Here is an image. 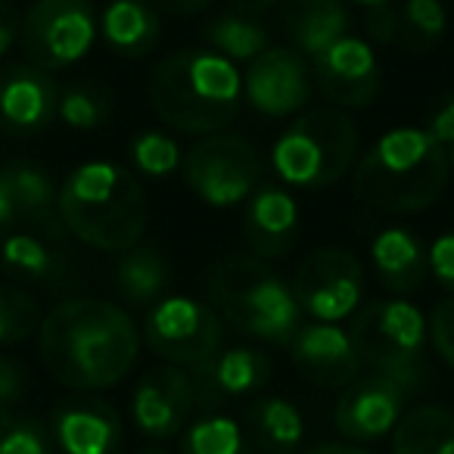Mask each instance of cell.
<instances>
[{
  "instance_id": "1",
  "label": "cell",
  "mask_w": 454,
  "mask_h": 454,
  "mask_svg": "<svg viewBox=\"0 0 454 454\" xmlns=\"http://www.w3.org/2000/svg\"><path fill=\"white\" fill-rule=\"evenodd\" d=\"M140 352L134 317L106 299L59 302L38 327V355L57 383L78 392L113 389Z\"/></svg>"
},
{
  "instance_id": "2",
  "label": "cell",
  "mask_w": 454,
  "mask_h": 454,
  "mask_svg": "<svg viewBox=\"0 0 454 454\" xmlns=\"http://www.w3.org/2000/svg\"><path fill=\"white\" fill-rule=\"evenodd\" d=\"M150 103L181 134L224 131L240 115L243 72L212 47L168 53L150 75Z\"/></svg>"
},
{
  "instance_id": "3",
  "label": "cell",
  "mask_w": 454,
  "mask_h": 454,
  "mask_svg": "<svg viewBox=\"0 0 454 454\" xmlns=\"http://www.w3.org/2000/svg\"><path fill=\"white\" fill-rule=\"evenodd\" d=\"M448 150L427 128L402 125L386 131L367 156L355 162L352 187L364 206L386 215L429 208L448 187Z\"/></svg>"
},
{
  "instance_id": "4",
  "label": "cell",
  "mask_w": 454,
  "mask_h": 454,
  "mask_svg": "<svg viewBox=\"0 0 454 454\" xmlns=\"http://www.w3.org/2000/svg\"><path fill=\"white\" fill-rule=\"evenodd\" d=\"M63 227L100 253H125L144 237L150 208L140 181L106 159L78 165L57 193Z\"/></svg>"
},
{
  "instance_id": "5",
  "label": "cell",
  "mask_w": 454,
  "mask_h": 454,
  "mask_svg": "<svg viewBox=\"0 0 454 454\" xmlns=\"http://www.w3.org/2000/svg\"><path fill=\"white\" fill-rule=\"evenodd\" d=\"M208 305L243 336L286 346L302 327L293 286L259 255H227L206 278Z\"/></svg>"
},
{
  "instance_id": "6",
  "label": "cell",
  "mask_w": 454,
  "mask_h": 454,
  "mask_svg": "<svg viewBox=\"0 0 454 454\" xmlns=\"http://www.w3.org/2000/svg\"><path fill=\"white\" fill-rule=\"evenodd\" d=\"M361 134L340 106L305 109L274 140L271 168L290 187L321 190L342 181L358 162Z\"/></svg>"
},
{
  "instance_id": "7",
  "label": "cell",
  "mask_w": 454,
  "mask_h": 454,
  "mask_svg": "<svg viewBox=\"0 0 454 454\" xmlns=\"http://www.w3.org/2000/svg\"><path fill=\"white\" fill-rule=\"evenodd\" d=\"M348 336L361 364H367L373 373L389 377L404 392H417L423 386L429 321L414 302L402 296L371 302L352 317Z\"/></svg>"
},
{
  "instance_id": "8",
  "label": "cell",
  "mask_w": 454,
  "mask_h": 454,
  "mask_svg": "<svg viewBox=\"0 0 454 454\" xmlns=\"http://www.w3.org/2000/svg\"><path fill=\"white\" fill-rule=\"evenodd\" d=\"M187 187L212 208L240 206L262 187V156L240 134H206L184 156Z\"/></svg>"
},
{
  "instance_id": "9",
  "label": "cell",
  "mask_w": 454,
  "mask_h": 454,
  "mask_svg": "<svg viewBox=\"0 0 454 454\" xmlns=\"http://www.w3.org/2000/svg\"><path fill=\"white\" fill-rule=\"evenodd\" d=\"M144 340L153 355L193 371L221 352L224 321L208 302L190 296H162L146 311Z\"/></svg>"
},
{
  "instance_id": "10",
  "label": "cell",
  "mask_w": 454,
  "mask_h": 454,
  "mask_svg": "<svg viewBox=\"0 0 454 454\" xmlns=\"http://www.w3.org/2000/svg\"><path fill=\"white\" fill-rule=\"evenodd\" d=\"M100 26L90 0H35L22 20V51L32 66L59 72L82 63Z\"/></svg>"
},
{
  "instance_id": "11",
  "label": "cell",
  "mask_w": 454,
  "mask_h": 454,
  "mask_svg": "<svg viewBox=\"0 0 454 454\" xmlns=\"http://www.w3.org/2000/svg\"><path fill=\"white\" fill-rule=\"evenodd\" d=\"M290 286L302 315L324 324H340L358 311L361 293H364V271L348 249L324 247L315 249L296 268Z\"/></svg>"
},
{
  "instance_id": "12",
  "label": "cell",
  "mask_w": 454,
  "mask_h": 454,
  "mask_svg": "<svg viewBox=\"0 0 454 454\" xmlns=\"http://www.w3.org/2000/svg\"><path fill=\"white\" fill-rule=\"evenodd\" d=\"M315 94L311 66L296 47H265L243 72V100L268 119L302 113Z\"/></svg>"
},
{
  "instance_id": "13",
  "label": "cell",
  "mask_w": 454,
  "mask_h": 454,
  "mask_svg": "<svg viewBox=\"0 0 454 454\" xmlns=\"http://www.w3.org/2000/svg\"><path fill=\"white\" fill-rule=\"evenodd\" d=\"M311 78L317 90L340 109L371 106L383 84L377 51L358 35H342L327 51L311 57Z\"/></svg>"
},
{
  "instance_id": "14",
  "label": "cell",
  "mask_w": 454,
  "mask_h": 454,
  "mask_svg": "<svg viewBox=\"0 0 454 454\" xmlns=\"http://www.w3.org/2000/svg\"><path fill=\"white\" fill-rule=\"evenodd\" d=\"M404 398L408 392L398 383H392L383 373H367L355 377L348 386H342V395L336 402L333 423L348 442H377L383 435H392L404 414Z\"/></svg>"
},
{
  "instance_id": "15",
  "label": "cell",
  "mask_w": 454,
  "mask_h": 454,
  "mask_svg": "<svg viewBox=\"0 0 454 454\" xmlns=\"http://www.w3.org/2000/svg\"><path fill=\"white\" fill-rule=\"evenodd\" d=\"M196 383L184 367L162 364L153 367L131 395L134 427L150 439H171L187 427L196 411Z\"/></svg>"
},
{
  "instance_id": "16",
  "label": "cell",
  "mask_w": 454,
  "mask_h": 454,
  "mask_svg": "<svg viewBox=\"0 0 454 454\" xmlns=\"http://www.w3.org/2000/svg\"><path fill=\"white\" fill-rule=\"evenodd\" d=\"M59 88L51 72L32 63H10L0 69V134L32 137L57 119Z\"/></svg>"
},
{
  "instance_id": "17",
  "label": "cell",
  "mask_w": 454,
  "mask_h": 454,
  "mask_svg": "<svg viewBox=\"0 0 454 454\" xmlns=\"http://www.w3.org/2000/svg\"><path fill=\"white\" fill-rule=\"evenodd\" d=\"M286 346L296 371L321 389H342L358 377L361 358L355 352V342L348 330L336 324H302Z\"/></svg>"
},
{
  "instance_id": "18",
  "label": "cell",
  "mask_w": 454,
  "mask_h": 454,
  "mask_svg": "<svg viewBox=\"0 0 454 454\" xmlns=\"http://www.w3.org/2000/svg\"><path fill=\"white\" fill-rule=\"evenodd\" d=\"M51 435L63 454H115L121 442V420L113 404L84 392L57 402Z\"/></svg>"
},
{
  "instance_id": "19",
  "label": "cell",
  "mask_w": 454,
  "mask_h": 454,
  "mask_svg": "<svg viewBox=\"0 0 454 454\" xmlns=\"http://www.w3.org/2000/svg\"><path fill=\"white\" fill-rule=\"evenodd\" d=\"M247 243L259 259H280L296 247L299 206L284 187H259L249 196L243 218Z\"/></svg>"
},
{
  "instance_id": "20",
  "label": "cell",
  "mask_w": 454,
  "mask_h": 454,
  "mask_svg": "<svg viewBox=\"0 0 454 454\" xmlns=\"http://www.w3.org/2000/svg\"><path fill=\"white\" fill-rule=\"evenodd\" d=\"M196 383V402L206 395H249L271 380V361L249 346L221 348L215 358L190 371Z\"/></svg>"
},
{
  "instance_id": "21",
  "label": "cell",
  "mask_w": 454,
  "mask_h": 454,
  "mask_svg": "<svg viewBox=\"0 0 454 454\" xmlns=\"http://www.w3.org/2000/svg\"><path fill=\"white\" fill-rule=\"evenodd\" d=\"M280 22L290 35V44L305 59L327 51L336 38L348 35L352 26L342 0H284Z\"/></svg>"
},
{
  "instance_id": "22",
  "label": "cell",
  "mask_w": 454,
  "mask_h": 454,
  "mask_svg": "<svg viewBox=\"0 0 454 454\" xmlns=\"http://www.w3.org/2000/svg\"><path fill=\"white\" fill-rule=\"evenodd\" d=\"M371 262L380 284L392 296H408L423 284L427 274V249L408 227H386L373 237Z\"/></svg>"
},
{
  "instance_id": "23",
  "label": "cell",
  "mask_w": 454,
  "mask_h": 454,
  "mask_svg": "<svg viewBox=\"0 0 454 454\" xmlns=\"http://www.w3.org/2000/svg\"><path fill=\"white\" fill-rule=\"evenodd\" d=\"M103 41L119 57H146L162 38V22L150 0H109L97 20Z\"/></svg>"
},
{
  "instance_id": "24",
  "label": "cell",
  "mask_w": 454,
  "mask_h": 454,
  "mask_svg": "<svg viewBox=\"0 0 454 454\" xmlns=\"http://www.w3.org/2000/svg\"><path fill=\"white\" fill-rule=\"evenodd\" d=\"M4 177L10 181V190H13L16 208H20V221H28L35 227H44L51 231V237H59V231H66L63 221H59L57 212V184L47 175L44 168L32 162H10L0 165Z\"/></svg>"
},
{
  "instance_id": "25",
  "label": "cell",
  "mask_w": 454,
  "mask_h": 454,
  "mask_svg": "<svg viewBox=\"0 0 454 454\" xmlns=\"http://www.w3.org/2000/svg\"><path fill=\"white\" fill-rule=\"evenodd\" d=\"M392 454H454V411L420 404L392 429Z\"/></svg>"
},
{
  "instance_id": "26",
  "label": "cell",
  "mask_w": 454,
  "mask_h": 454,
  "mask_svg": "<svg viewBox=\"0 0 454 454\" xmlns=\"http://www.w3.org/2000/svg\"><path fill=\"white\" fill-rule=\"evenodd\" d=\"M247 420L259 448L271 454H290L305 439V417L290 398H255L247 408Z\"/></svg>"
},
{
  "instance_id": "27",
  "label": "cell",
  "mask_w": 454,
  "mask_h": 454,
  "mask_svg": "<svg viewBox=\"0 0 454 454\" xmlns=\"http://www.w3.org/2000/svg\"><path fill=\"white\" fill-rule=\"evenodd\" d=\"M171 284V268L162 253L150 247H131L115 265V286L131 305H153Z\"/></svg>"
},
{
  "instance_id": "28",
  "label": "cell",
  "mask_w": 454,
  "mask_h": 454,
  "mask_svg": "<svg viewBox=\"0 0 454 454\" xmlns=\"http://www.w3.org/2000/svg\"><path fill=\"white\" fill-rule=\"evenodd\" d=\"M0 265L20 284H51L63 271V262L51 243L35 234H10L0 243Z\"/></svg>"
},
{
  "instance_id": "29",
  "label": "cell",
  "mask_w": 454,
  "mask_h": 454,
  "mask_svg": "<svg viewBox=\"0 0 454 454\" xmlns=\"http://www.w3.org/2000/svg\"><path fill=\"white\" fill-rule=\"evenodd\" d=\"M202 35H206L208 47H212L215 53L234 59V63H249V59H255L268 47L265 26H262L255 16L240 13V10L215 16V20L202 28Z\"/></svg>"
},
{
  "instance_id": "30",
  "label": "cell",
  "mask_w": 454,
  "mask_h": 454,
  "mask_svg": "<svg viewBox=\"0 0 454 454\" xmlns=\"http://www.w3.org/2000/svg\"><path fill=\"white\" fill-rule=\"evenodd\" d=\"M181 454H259L243 427L227 414H206L187 427Z\"/></svg>"
},
{
  "instance_id": "31",
  "label": "cell",
  "mask_w": 454,
  "mask_h": 454,
  "mask_svg": "<svg viewBox=\"0 0 454 454\" xmlns=\"http://www.w3.org/2000/svg\"><path fill=\"white\" fill-rule=\"evenodd\" d=\"M57 115L75 131L100 128L113 115V94L94 82H78L59 90Z\"/></svg>"
},
{
  "instance_id": "32",
  "label": "cell",
  "mask_w": 454,
  "mask_h": 454,
  "mask_svg": "<svg viewBox=\"0 0 454 454\" xmlns=\"http://www.w3.org/2000/svg\"><path fill=\"white\" fill-rule=\"evenodd\" d=\"M448 28V13L442 0H404L398 10V35L395 41H404L411 51H429L439 44Z\"/></svg>"
},
{
  "instance_id": "33",
  "label": "cell",
  "mask_w": 454,
  "mask_h": 454,
  "mask_svg": "<svg viewBox=\"0 0 454 454\" xmlns=\"http://www.w3.org/2000/svg\"><path fill=\"white\" fill-rule=\"evenodd\" d=\"M41 305L28 290L13 284H0V346H16L41 327Z\"/></svg>"
},
{
  "instance_id": "34",
  "label": "cell",
  "mask_w": 454,
  "mask_h": 454,
  "mask_svg": "<svg viewBox=\"0 0 454 454\" xmlns=\"http://www.w3.org/2000/svg\"><path fill=\"white\" fill-rule=\"evenodd\" d=\"M128 156H131L134 168L146 177H165L181 168V162H184L181 144H177L171 134L153 131V128L150 131H140L137 137L131 140Z\"/></svg>"
},
{
  "instance_id": "35",
  "label": "cell",
  "mask_w": 454,
  "mask_h": 454,
  "mask_svg": "<svg viewBox=\"0 0 454 454\" xmlns=\"http://www.w3.org/2000/svg\"><path fill=\"white\" fill-rule=\"evenodd\" d=\"M0 454H53V435L32 414L0 408Z\"/></svg>"
},
{
  "instance_id": "36",
  "label": "cell",
  "mask_w": 454,
  "mask_h": 454,
  "mask_svg": "<svg viewBox=\"0 0 454 454\" xmlns=\"http://www.w3.org/2000/svg\"><path fill=\"white\" fill-rule=\"evenodd\" d=\"M429 340L442 361L454 371V296L442 299L429 317Z\"/></svg>"
},
{
  "instance_id": "37",
  "label": "cell",
  "mask_w": 454,
  "mask_h": 454,
  "mask_svg": "<svg viewBox=\"0 0 454 454\" xmlns=\"http://www.w3.org/2000/svg\"><path fill=\"white\" fill-rule=\"evenodd\" d=\"M427 268L433 271L435 284L454 296V231H445L427 249Z\"/></svg>"
},
{
  "instance_id": "38",
  "label": "cell",
  "mask_w": 454,
  "mask_h": 454,
  "mask_svg": "<svg viewBox=\"0 0 454 454\" xmlns=\"http://www.w3.org/2000/svg\"><path fill=\"white\" fill-rule=\"evenodd\" d=\"M28 392V371L13 355H0V408H16Z\"/></svg>"
},
{
  "instance_id": "39",
  "label": "cell",
  "mask_w": 454,
  "mask_h": 454,
  "mask_svg": "<svg viewBox=\"0 0 454 454\" xmlns=\"http://www.w3.org/2000/svg\"><path fill=\"white\" fill-rule=\"evenodd\" d=\"M427 131L433 134L435 144L445 146V150L454 146V94L445 97V100L433 109V115H429V121H427Z\"/></svg>"
},
{
  "instance_id": "40",
  "label": "cell",
  "mask_w": 454,
  "mask_h": 454,
  "mask_svg": "<svg viewBox=\"0 0 454 454\" xmlns=\"http://www.w3.org/2000/svg\"><path fill=\"white\" fill-rule=\"evenodd\" d=\"M367 35H371L377 44H392L398 35V13H392L389 4L386 7H371L367 10Z\"/></svg>"
},
{
  "instance_id": "41",
  "label": "cell",
  "mask_w": 454,
  "mask_h": 454,
  "mask_svg": "<svg viewBox=\"0 0 454 454\" xmlns=\"http://www.w3.org/2000/svg\"><path fill=\"white\" fill-rule=\"evenodd\" d=\"M22 35V16L10 7L7 0H0V57H7Z\"/></svg>"
},
{
  "instance_id": "42",
  "label": "cell",
  "mask_w": 454,
  "mask_h": 454,
  "mask_svg": "<svg viewBox=\"0 0 454 454\" xmlns=\"http://www.w3.org/2000/svg\"><path fill=\"white\" fill-rule=\"evenodd\" d=\"M16 221H20V208H16L10 181L4 177V171H0V231H7V227L16 224Z\"/></svg>"
},
{
  "instance_id": "43",
  "label": "cell",
  "mask_w": 454,
  "mask_h": 454,
  "mask_svg": "<svg viewBox=\"0 0 454 454\" xmlns=\"http://www.w3.org/2000/svg\"><path fill=\"white\" fill-rule=\"evenodd\" d=\"M153 7L171 10V13H202L215 4V0H150Z\"/></svg>"
},
{
  "instance_id": "44",
  "label": "cell",
  "mask_w": 454,
  "mask_h": 454,
  "mask_svg": "<svg viewBox=\"0 0 454 454\" xmlns=\"http://www.w3.org/2000/svg\"><path fill=\"white\" fill-rule=\"evenodd\" d=\"M305 454H373V451L361 448L358 442H327V445H315Z\"/></svg>"
},
{
  "instance_id": "45",
  "label": "cell",
  "mask_w": 454,
  "mask_h": 454,
  "mask_svg": "<svg viewBox=\"0 0 454 454\" xmlns=\"http://www.w3.org/2000/svg\"><path fill=\"white\" fill-rule=\"evenodd\" d=\"M274 4H280V0H231V7L240 10V13H249V16L265 13V10H271Z\"/></svg>"
},
{
  "instance_id": "46",
  "label": "cell",
  "mask_w": 454,
  "mask_h": 454,
  "mask_svg": "<svg viewBox=\"0 0 454 454\" xmlns=\"http://www.w3.org/2000/svg\"><path fill=\"white\" fill-rule=\"evenodd\" d=\"M352 4H358V7H364V10H371V7H386L389 0H352Z\"/></svg>"
},
{
  "instance_id": "47",
  "label": "cell",
  "mask_w": 454,
  "mask_h": 454,
  "mask_svg": "<svg viewBox=\"0 0 454 454\" xmlns=\"http://www.w3.org/2000/svg\"><path fill=\"white\" fill-rule=\"evenodd\" d=\"M448 168L454 171V146H448Z\"/></svg>"
},
{
  "instance_id": "48",
  "label": "cell",
  "mask_w": 454,
  "mask_h": 454,
  "mask_svg": "<svg viewBox=\"0 0 454 454\" xmlns=\"http://www.w3.org/2000/svg\"><path fill=\"white\" fill-rule=\"evenodd\" d=\"M146 454H162V451H146Z\"/></svg>"
}]
</instances>
